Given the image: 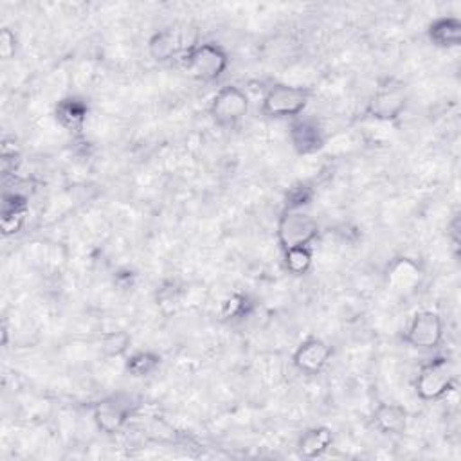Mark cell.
<instances>
[{"instance_id":"obj_9","label":"cell","mask_w":461,"mask_h":461,"mask_svg":"<svg viewBox=\"0 0 461 461\" xmlns=\"http://www.w3.org/2000/svg\"><path fill=\"white\" fill-rule=\"evenodd\" d=\"M334 357V348L321 337H309L292 354L294 368L303 375H320L330 364Z\"/></svg>"},{"instance_id":"obj_7","label":"cell","mask_w":461,"mask_h":461,"mask_svg":"<svg viewBox=\"0 0 461 461\" xmlns=\"http://www.w3.org/2000/svg\"><path fill=\"white\" fill-rule=\"evenodd\" d=\"M133 409H135V404L132 397L117 393L98 400L92 406V418L101 432L115 434L124 429Z\"/></svg>"},{"instance_id":"obj_5","label":"cell","mask_w":461,"mask_h":461,"mask_svg":"<svg viewBox=\"0 0 461 461\" xmlns=\"http://www.w3.org/2000/svg\"><path fill=\"white\" fill-rule=\"evenodd\" d=\"M445 337V323L443 318L434 311H420L416 312L407 327L404 329L402 341L422 352L438 350Z\"/></svg>"},{"instance_id":"obj_15","label":"cell","mask_w":461,"mask_h":461,"mask_svg":"<svg viewBox=\"0 0 461 461\" xmlns=\"http://www.w3.org/2000/svg\"><path fill=\"white\" fill-rule=\"evenodd\" d=\"M184 49L181 44V37L175 30H163L153 33L148 40V55L151 60L159 64H168L177 56H183Z\"/></svg>"},{"instance_id":"obj_16","label":"cell","mask_w":461,"mask_h":461,"mask_svg":"<svg viewBox=\"0 0 461 461\" xmlns=\"http://www.w3.org/2000/svg\"><path fill=\"white\" fill-rule=\"evenodd\" d=\"M30 206L26 197L19 193H6L3 202V231L6 236L19 233L28 218Z\"/></svg>"},{"instance_id":"obj_12","label":"cell","mask_w":461,"mask_h":461,"mask_svg":"<svg viewBox=\"0 0 461 461\" xmlns=\"http://www.w3.org/2000/svg\"><path fill=\"white\" fill-rule=\"evenodd\" d=\"M334 445V431L327 425H316L301 432L295 448L304 459H316L325 456Z\"/></svg>"},{"instance_id":"obj_8","label":"cell","mask_w":461,"mask_h":461,"mask_svg":"<svg viewBox=\"0 0 461 461\" xmlns=\"http://www.w3.org/2000/svg\"><path fill=\"white\" fill-rule=\"evenodd\" d=\"M407 107V94L400 83H384L375 89L368 105L366 115L380 121V123H393L397 121Z\"/></svg>"},{"instance_id":"obj_1","label":"cell","mask_w":461,"mask_h":461,"mask_svg":"<svg viewBox=\"0 0 461 461\" xmlns=\"http://www.w3.org/2000/svg\"><path fill=\"white\" fill-rule=\"evenodd\" d=\"M229 53L217 42H199L188 46L181 56L184 71L199 81H218L229 69Z\"/></svg>"},{"instance_id":"obj_19","label":"cell","mask_w":461,"mask_h":461,"mask_svg":"<svg viewBox=\"0 0 461 461\" xmlns=\"http://www.w3.org/2000/svg\"><path fill=\"white\" fill-rule=\"evenodd\" d=\"M314 265L312 247H292L283 251V267L292 276L309 274Z\"/></svg>"},{"instance_id":"obj_18","label":"cell","mask_w":461,"mask_h":461,"mask_svg":"<svg viewBox=\"0 0 461 461\" xmlns=\"http://www.w3.org/2000/svg\"><path fill=\"white\" fill-rule=\"evenodd\" d=\"M161 355L151 350H139L126 357L124 370L133 379H144L156 373L161 366Z\"/></svg>"},{"instance_id":"obj_22","label":"cell","mask_w":461,"mask_h":461,"mask_svg":"<svg viewBox=\"0 0 461 461\" xmlns=\"http://www.w3.org/2000/svg\"><path fill=\"white\" fill-rule=\"evenodd\" d=\"M314 199V190L306 184H295L288 188L285 195V209H294V211H303V208L311 206Z\"/></svg>"},{"instance_id":"obj_17","label":"cell","mask_w":461,"mask_h":461,"mask_svg":"<svg viewBox=\"0 0 461 461\" xmlns=\"http://www.w3.org/2000/svg\"><path fill=\"white\" fill-rule=\"evenodd\" d=\"M87 103L78 99V98H65L62 101H58L55 115L58 119V123L67 128L69 132H80L83 130V124L87 121Z\"/></svg>"},{"instance_id":"obj_10","label":"cell","mask_w":461,"mask_h":461,"mask_svg":"<svg viewBox=\"0 0 461 461\" xmlns=\"http://www.w3.org/2000/svg\"><path fill=\"white\" fill-rule=\"evenodd\" d=\"M423 279L422 265L409 256H397L388 263L386 285L391 292L411 294Z\"/></svg>"},{"instance_id":"obj_3","label":"cell","mask_w":461,"mask_h":461,"mask_svg":"<svg viewBox=\"0 0 461 461\" xmlns=\"http://www.w3.org/2000/svg\"><path fill=\"white\" fill-rule=\"evenodd\" d=\"M456 386L452 363L445 355L425 361L414 377V393L423 402H438Z\"/></svg>"},{"instance_id":"obj_21","label":"cell","mask_w":461,"mask_h":461,"mask_svg":"<svg viewBox=\"0 0 461 461\" xmlns=\"http://www.w3.org/2000/svg\"><path fill=\"white\" fill-rule=\"evenodd\" d=\"M132 337L124 330H114L101 337V350L107 357H123L130 350Z\"/></svg>"},{"instance_id":"obj_11","label":"cell","mask_w":461,"mask_h":461,"mask_svg":"<svg viewBox=\"0 0 461 461\" xmlns=\"http://www.w3.org/2000/svg\"><path fill=\"white\" fill-rule=\"evenodd\" d=\"M288 141L294 151L299 153V156H314V153L323 149L327 137L318 121L297 117L290 123Z\"/></svg>"},{"instance_id":"obj_14","label":"cell","mask_w":461,"mask_h":461,"mask_svg":"<svg viewBox=\"0 0 461 461\" xmlns=\"http://www.w3.org/2000/svg\"><path fill=\"white\" fill-rule=\"evenodd\" d=\"M427 38L434 47L456 49L461 46V21L456 17H438L427 26Z\"/></svg>"},{"instance_id":"obj_2","label":"cell","mask_w":461,"mask_h":461,"mask_svg":"<svg viewBox=\"0 0 461 461\" xmlns=\"http://www.w3.org/2000/svg\"><path fill=\"white\" fill-rule=\"evenodd\" d=\"M312 99V90L303 85L274 83L261 99V114L269 119H297Z\"/></svg>"},{"instance_id":"obj_13","label":"cell","mask_w":461,"mask_h":461,"mask_svg":"<svg viewBox=\"0 0 461 461\" xmlns=\"http://www.w3.org/2000/svg\"><path fill=\"white\" fill-rule=\"evenodd\" d=\"M407 411L400 404L380 402L371 414L373 427L386 436H400L407 429Z\"/></svg>"},{"instance_id":"obj_20","label":"cell","mask_w":461,"mask_h":461,"mask_svg":"<svg viewBox=\"0 0 461 461\" xmlns=\"http://www.w3.org/2000/svg\"><path fill=\"white\" fill-rule=\"evenodd\" d=\"M254 309V303L247 294H231L229 297L224 299L220 306V318L226 321H236V320H245L251 316Z\"/></svg>"},{"instance_id":"obj_4","label":"cell","mask_w":461,"mask_h":461,"mask_svg":"<svg viewBox=\"0 0 461 461\" xmlns=\"http://www.w3.org/2000/svg\"><path fill=\"white\" fill-rule=\"evenodd\" d=\"M320 222L304 211L285 209L277 218L276 238L281 251L292 247H312V243L320 238Z\"/></svg>"},{"instance_id":"obj_23","label":"cell","mask_w":461,"mask_h":461,"mask_svg":"<svg viewBox=\"0 0 461 461\" xmlns=\"http://www.w3.org/2000/svg\"><path fill=\"white\" fill-rule=\"evenodd\" d=\"M17 49H19V38L15 31H12L10 28H3V33H0V55H3L4 60H12L15 58Z\"/></svg>"},{"instance_id":"obj_6","label":"cell","mask_w":461,"mask_h":461,"mask_svg":"<svg viewBox=\"0 0 461 461\" xmlns=\"http://www.w3.org/2000/svg\"><path fill=\"white\" fill-rule=\"evenodd\" d=\"M249 107V94L242 87L226 85L215 92L209 105V114L218 126L227 128L238 124L247 115Z\"/></svg>"}]
</instances>
